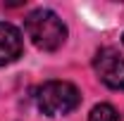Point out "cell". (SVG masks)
<instances>
[{
  "mask_svg": "<svg viewBox=\"0 0 124 121\" xmlns=\"http://www.w3.org/2000/svg\"><path fill=\"white\" fill-rule=\"evenodd\" d=\"M24 29H26V36L31 38V43L46 52L57 50L67 38V29H64L62 19L50 10H33L24 19Z\"/></svg>",
  "mask_w": 124,
  "mask_h": 121,
  "instance_id": "1",
  "label": "cell"
},
{
  "mask_svg": "<svg viewBox=\"0 0 124 121\" xmlns=\"http://www.w3.org/2000/svg\"><path fill=\"white\" fill-rule=\"evenodd\" d=\"M79 102H81V95L77 86H72L69 81H48L36 93V105L48 116L69 114L72 109L79 107Z\"/></svg>",
  "mask_w": 124,
  "mask_h": 121,
  "instance_id": "2",
  "label": "cell"
},
{
  "mask_svg": "<svg viewBox=\"0 0 124 121\" xmlns=\"http://www.w3.org/2000/svg\"><path fill=\"white\" fill-rule=\"evenodd\" d=\"M93 69L105 86L115 90H124V57L115 47H100L95 52Z\"/></svg>",
  "mask_w": 124,
  "mask_h": 121,
  "instance_id": "3",
  "label": "cell"
},
{
  "mask_svg": "<svg viewBox=\"0 0 124 121\" xmlns=\"http://www.w3.org/2000/svg\"><path fill=\"white\" fill-rule=\"evenodd\" d=\"M22 55V33L7 21H0V67L12 64Z\"/></svg>",
  "mask_w": 124,
  "mask_h": 121,
  "instance_id": "4",
  "label": "cell"
},
{
  "mask_svg": "<svg viewBox=\"0 0 124 121\" xmlns=\"http://www.w3.org/2000/svg\"><path fill=\"white\" fill-rule=\"evenodd\" d=\"M88 121H122L119 119V114H117V109L110 105H95L91 112V116Z\"/></svg>",
  "mask_w": 124,
  "mask_h": 121,
  "instance_id": "5",
  "label": "cell"
}]
</instances>
